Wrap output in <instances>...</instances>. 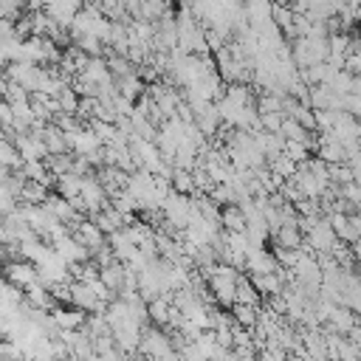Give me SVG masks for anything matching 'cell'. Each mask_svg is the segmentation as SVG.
<instances>
[{
  "label": "cell",
  "mask_w": 361,
  "mask_h": 361,
  "mask_svg": "<svg viewBox=\"0 0 361 361\" xmlns=\"http://www.w3.org/2000/svg\"><path fill=\"white\" fill-rule=\"evenodd\" d=\"M79 99H82V96H79V93H76L71 85H68V87H65V90L56 96V102H59V110H62L65 116H76V110H79Z\"/></svg>",
  "instance_id": "5bb4252c"
},
{
  "label": "cell",
  "mask_w": 361,
  "mask_h": 361,
  "mask_svg": "<svg viewBox=\"0 0 361 361\" xmlns=\"http://www.w3.org/2000/svg\"><path fill=\"white\" fill-rule=\"evenodd\" d=\"M11 212H17V195L11 192L8 183H0V220L8 217Z\"/></svg>",
  "instance_id": "9a60e30c"
},
{
  "label": "cell",
  "mask_w": 361,
  "mask_h": 361,
  "mask_svg": "<svg viewBox=\"0 0 361 361\" xmlns=\"http://www.w3.org/2000/svg\"><path fill=\"white\" fill-rule=\"evenodd\" d=\"M0 65H8V56H6V48H3V42H0Z\"/></svg>",
  "instance_id": "ffe728a7"
},
{
  "label": "cell",
  "mask_w": 361,
  "mask_h": 361,
  "mask_svg": "<svg viewBox=\"0 0 361 361\" xmlns=\"http://www.w3.org/2000/svg\"><path fill=\"white\" fill-rule=\"evenodd\" d=\"M3 338H6V336H3V333H0V344H3Z\"/></svg>",
  "instance_id": "44dd1931"
},
{
  "label": "cell",
  "mask_w": 361,
  "mask_h": 361,
  "mask_svg": "<svg viewBox=\"0 0 361 361\" xmlns=\"http://www.w3.org/2000/svg\"><path fill=\"white\" fill-rule=\"evenodd\" d=\"M116 90H118V96H121V99H127V102H135V99H141V90H144V79H141L138 73L121 76V79H116Z\"/></svg>",
  "instance_id": "30bf717a"
},
{
  "label": "cell",
  "mask_w": 361,
  "mask_h": 361,
  "mask_svg": "<svg viewBox=\"0 0 361 361\" xmlns=\"http://www.w3.org/2000/svg\"><path fill=\"white\" fill-rule=\"evenodd\" d=\"M8 175H11V169H6V166H0V183H6V180H8Z\"/></svg>",
  "instance_id": "d6986e66"
},
{
  "label": "cell",
  "mask_w": 361,
  "mask_h": 361,
  "mask_svg": "<svg viewBox=\"0 0 361 361\" xmlns=\"http://www.w3.org/2000/svg\"><path fill=\"white\" fill-rule=\"evenodd\" d=\"M51 248H54V251H56V254H59L71 268H73V265H82V262H87V259H90V251H87V248H85L73 234H65V237L54 240V243H51Z\"/></svg>",
  "instance_id": "52a82bcc"
},
{
  "label": "cell",
  "mask_w": 361,
  "mask_h": 361,
  "mask_svg": "<svg viewBox=\"0 0 361 361\" xmlns=\"http://www.w3.org/2000/svg\"><path fill=\"white\" fill-rule=\"evenodd\" d=\"M14 127V113H11V104L6 99H0V130H11Z\"/></svg>",
  "instance_id": "2e32d148"
},
{
  "label": "cell",
  "mask_w": 361,
  "mask_h": 361,
  "mask_svg": "<svg viewBox=\"0 0 361 361\" xmlns=\"http://www.w3.org/2000/svg\"><path fill=\"white\" fill-rule=\"evenodd\" d=\"M79 189H82V178L73 175V172H65L56 178V195L68 197V200H76L79 197Z\"/></svg>",
  "instance_id": "7c38bea8"
},
{
  "label": "cell",
  "mask_w": 361,
  "mask_h": 361,
  "mask_svg": "<svg viewBox=\"0 0 361 361\" xmlns=\"http://www.w3.org/2000/svg\"><path fill=\"white\" fill-rule=\"evenodd\" d=\"M6 79L20 85L25 93H37L39 82H42V68L31 65V62H8L6 65Z\"/></svg>",
  "instance_id": "277c9868"
},
{
  "label": "cell",
  "mask_w": 361,
  "mask_h": 361,
  "mask_svg": "<svg viewBox=\"0 0 361 361\" xmlns=\"http://www.w3.org/2000/svg\"><path fill=\"white\" fill-rule=\"evenodd\" d=\"M353 350H355V358H361V330H353Z\"/></svg>",
  "instance_id": "e0dca14e"
},
{
  "label": "cell",
  "mask_w": 361,
  "mask_h": 361,
  "mask_svg": "<svg viewBox=\"0 0 361 361\" xmlns=\"http://www.w3.org/2000/svg\"><path fill=\"white\" fill-rule=\"evenodd\" d=\"M51 319H54L59 333H65V330H85V324H87V316L79 307H56L51 313Z\"/></svg>",
  "instance_id": "ba28073f"
},
{
  "label": "cell",
  "mask_w": 361,
  "mask_h": 361,
  "mask_svg": "<svg viewBox=\"0 0 361 361\" xmlns=\"http://www.w3.org/2000/svg\"><path fill=\"white\" fill-rule=\"evenodd\" d=\"M220 226H226V231H245L248 228L245 214H243V209L237 203L220 209Z\"/></svg>",
  "instance_id": "8fae6325"
},
{
  "label": "cell",
  "mask_w": 361,
  "mask_h": 361,
  "mask_svg": "<svg viewBox=\"0 0 361 361\" xmlns=\"http://www.w3.org/2000/svg\"><path fill=\"white\" fill-rule=\"evenodd\" d=\"M237 285H240V274L231 265H209L206 268V288L214 293V299L220 305H231L237 299Z\"/></svg>",
  "instance_id": "6da1fadb"
},
{
  "label": "cell",
  "mask_w": 361,
  "mask_h": 361,
  "mask_svg": "<svg viewBox=\"0 0 361 361\" xmlns=\"http://www.w3.org/2000/svg\"><path fill=\"white\" fill-rule=\"evenodd\" d=\"M0 243L8 245V231H6V226H3V220H0Z\"/></svg>",
  "instance_id": "ac0fdd59"
},
{
  "label": "cell",
  "mask_w": 361,
  "mask_h": 361,
  "mask_svg": "<svg viewBox=\"0 0 361 361\" xmlns=\"http://www.w3.org/2000/svg\"><path fill=\"white\" fill-rule=\"evenodd\" d=\"M0 271H3V279H8V282H11L14 288H20V290H25L28 285L37 282V265L28 262V259H8Z\"/></svg>",
  "instance_id": "5b68a950"
},
{
  "label": "cell",
  "mask_w": 361,
  "mask_h": 361,
  "mask_svg": "<svg viewBox=\"0 0 361 361\" xmlns=\"http://www.w3.org/2000/svg\"><path fill=\"white\" fill-rule=\"evenodd\" d=\"M138 353H141V355H147V358H152V361H166V358H172L178 350H175V344L169 341V336H166L164 330L144 327V333H141V344H138Z\"/></svg>",
  "instance_id": "3957f363"
},
{
  "label": "cell",
  "mask_w": 361,
  "mask_h": 361,
  "mask_svg": "<svg viewBox=\"0 0 361 361\" xmlns=\"http://www.w3.org/2000/svg\"><path fill=\"white\" fill-rule=\"evenodd\" d=\"M192 214H195V206H192V197H189V195L169 192V197H166L164 206H161V217L166 220V226L180 228V231L189 226Z\"/></svg>",
  "instance_id": "7a4b0ae2"
},
{
  "label": "cell",
  "mask_w": 361,
  "mask_h": 361,
  "mask_svg": "<svg viewBox=\"0 0 361 361\" xmlns=\"http://www.w3.org/2000/svg\"><path fill=\"white\" fill-rule=\"evenodd\" d=\"M45 164H48V172L54 175V180H56L59 175H65V172L73 169V158H71V152H65V155H48Z\"/></svg>",
  "instance_id": "4fadbf2b"
},
{
  "label": "cell",
  "mask_w": 361,
  "mask_h": 361,
  "mask_svg": "<svg viewBox=\"0 0 361 361\" xmlns=\"http://www.w3.org/2000/svg\"><path fill=\"white\" fill-rule=\"evenodd\" d=\"M17 200H23V206H42L48 200V186H42L37 180H25Z\"/></svg>",
  "instance_id": "9c48e42d"
},
{
  "label": "cell",
  "mask_w": 361,
  "mask_h": 361,
  "mask_svg": "<svg viewBox=\"0 0 361 361\" xmlns=\"http://www.w3.org/2000/svg\"><path fill=\"white\" fill-rule=\"evenodd\" d=\"M73 237L90 251V257L99 251V248H104L107 245V234L90 220V217H85V220H79L76 226H73Z\"/></svg>",
  "instance_id": "8992f818"
}]
</instances>
